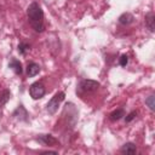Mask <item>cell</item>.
<instances>
[{
    "label": "cell",
    "instance_id": "cell-8",
    "mask_svg": "<svg viewBox=\"0 0 155 155\" xmlns=\"http://www.w3.org/2000/svg\"><path fill=\"white\" fill-rule=\"evenodd\" d=\"M120 151H121L122 154H130V155H133V154L137 153V147H136L134 143H132V142H127V143H125V144L121 147Z\"/></svg>",
    "mask_w": 155,
    "mask_h": 155
},
{
    "label": "cell",
    "instance_id": "cell-9",
    "mask_svg": "<svg viewBox=\"0 0 155 155\" xmlns=\"http://www.w3.org/2000/svg\"><path fill=\"white\" fill-rule=\"evenodd\" d=\"M8 67L15 71V74H17V75H21L22 73H23V68H22V63L18 61V59H16V58H12L11 61H10V63H8Z\"/></svg>",
    "mask_w": 155,
    "mask_h": 155
},
{
    "label": "cell",
    "instance_id": "cell-16",
    "mask_svg": "<svg viewBox=\"0 0 155 155\" xmlns=\"http://www.w3.org/2000/svg\"><path fill=\"white\" fill-rule=\"evenodd\" d=\"M136 116H137V111H136V110H133V111H131V113L125 117V121H126V122H131Z\"/></svg>",
    "mask_w": 155,
    "mask_h": 155
},
{
    "label": "cell",
    "instance_id": "cell-1",
    "mask_svg": "<svg viewBox=\"0 0 155 155\" xmlns=\"http://www.w3.org/2000/svg\"><path fill=\"white\" fill-rule=\"evenodd\" d=\"M27 16H28L29 24L31 25V28L35 31H38V33L44 31V29H45V25H44V12H42L41 6L38 2L34 1L28 6Z\"/></svg>",
    "mask_w": 155,
    "mask_h": 155
},
{
    "label": "cell",
    "instance_id": "cell-11",
    "mask_svg": "<svg viewBox=\"0 0 155 155\" xmlns=\"http://www.w3.org/2000/svg\"><path fill=\"white\" fill-rule=\"evenodd\" d=\"M133 21H134V17H133V15L130 13V12H125V13H122V15L119 17V23H120V24H124V25L131 24Z\"/></svg>",
    "mask_w": 155,
    "mask_h": 155
},
{
    "label": "cell",
    "instance_id": "cell-17",
    "mask_svg": "<svg viewBox=\"0 0 155 155\" xmlns=\"http://www.w3.org/2000/svg\"><path fill=\"white\" fill-rule=\"evenodd\" d=\"M127 62H128V57H127L126 54H122V56L120 57V61H119L120 65H121V67H126Z\"/></svg>",
    "mask_w": 155,
    "mask_h": 155
},
{
    "label": "cell",
    "instance_id": "cell-7",
    "mask_svg": "<svg viewBox=\"0 0 155 155\" xmlns=\"http://www.w3.org/2000/svg\"><path fill=\"white\" fill-rule=\"evenodd\" d=\"M40 70H41L40 65H39L38 63H35V62H30V63H28V65H27V75H28L29 78H33V76L38 75V74L40 73Z\"/></svg>",
    "mask_w": 155,
    "mask_h": 155
},
{
    "label": "cell",
    "instance_id": "cell-13",
    "mask_svg": "<svg viewBox=\"0 0 155 155\" xmlns=\"http://www.w3.org/2000/svg\"><path fill=\"white\" fill-rule=\"evenodd\" d=\"M10 98H11V92L8 90H2L0 92V108H2L8 102Z\"/></svg>",
    "mask_w": 155,
    "mask_h": 155
},
{
    "label": "cell",
    "instance_id": "cell-4",
    "mask_svg": "<svg viewBox=\"0 0 155 155\" xmlns=\"http://www.w3.org/2000/svg\"><path fill=\"white\" fill-rule=\"evenodd\" d=\"M98 87H99V82L91 79H84L79 84V88L84 92H93V91H97Z\"/></svg>",
    "mask_w": 155,
    "mask_h": 155
},
{
    "label": "cell",
    "instance_id": "cell-18",
    "mask_svg": "<svg viewBox=\"0 0 155 155\" xmlns=\"http://www.w3.org/2000/svg\"><path fill=\"white\" fill-rule=\"evenodd\" d=\"M41 154H57V151H51V150H47V151H42Z\"/></svg>",
    "mask_w": 155,
    "mask_h": 155
},
{
    "label": "cell",
    "instance_id": "cell-10",
    "mask_svg": "<svg viewBox=\"0 0 155 155\" xmlns=\"http://www.w3.org/2000/svg\"><path fill=\"white\" fill-rule=\"evenodd\" d=\"M145 25L151 33L155 30V15H154V12H149L145 15Z\"/></svg>",
    "mask_w": 155,
    "mask_h": 155
},
{
    "label": "cell",
    "instance_id": "cell-5",
    "mask_svg": "<svg viewBox=\"0 0 155 155\" xmlns=\"http://www.w3.org/2000/svg\"><path fill=\"white\" fill-rule=\"evenodd\" d=\"M12 116H13L16 120H19V121H25V122H27V121L29 120V114H28V111L25 110V108H24L22 104L17 107V109L13 111Z\"/></svg>",
    "mask_w": 155,
    "mask_h": 155
},
{
    "label": "cell",
    "instance_id": "cell-6",
    "mask_svg": "<svg viewBox=\"0 0 155 155\" xmlns=\"http://www.w3.org/2000/svg\"><path fill=\"white\" fill-rule=\"evenodd\" d=\"M36 140L44 145H56L58 140L52 134H39L36 137Z\"/></svg>",
    "mask_w": 155,
    "mask_h": 155
},
{
    "label": "cell",
    "instance_id": "cell-14",
    "mask_svg": "<svg viewBox=\"0 0 155 155\" xmlns=\"http://www.w3.org/2000/svg\"><path fill=\"white\" fill-rule=\"evenodd\" d=\"M29 48H30V46L27 42H19V45H18V52H19V54H23L24 56L29 51Z\"/></svg>",
    "mask_w": 155,
    "mask_h": 155
},
{
    "label": "cell",
    "instance_id": "cell-3",
    "mask_svg": "<svg viewBox=\"0 0 155 155\" xmlns=\"http://www.w3.org/2000/svg\"><path fill=\"white\" fill-rule=\"evenodd\" d=\"M45 92H46V91H45L44 85H42L41 82H39V81L31 84L30 87H29V94H30V97H31L33 99H35V101L42 98V97L45 96Z\"/></svg>",
    "mask_w": 155,
    "mask_h": 155
},
{
    "label": "cell",
    "instance_id": "cell-2",
    "mask_svg": "<svg viewBox=\"0 0 155 155\" xmlns=\"http://www.w3.org/2000/svg\"><path fill=\"white\" fill-rule=\"evenodd\" d=\"M64 97H65V93H64V92H62V91L57 92V93L48 101V103H47V105H46V111H47L50 115H53V114L58 110V107H59V104L63 102Z\"/></svg>",
    "mask_w": 155,
    "mask_h": 155
},
{
    "label": "cell",
    "instance_id": "cell-12",
    "mask_svg": "<svg viewBox=\"0 0 155 155\" xmlns=\"http://www.w3.org/2000/svg\"><path fill=\"white\" fill-rule=\"evenodd\" d=\"M122 116H125V110H124L122 108H119V109H116V110H114V111L110 113L109 119H110L111 121H117V120H120Z\"/></svg>",
    "mask_w": 155,
    "mask_h": 155
},
{
    "label": "cell",
    "instance_id": "cell-15",
    "mask_svg": "<svg viewBox=\"0 0 155 155\" xmlns=\"http://www.w3.org/2000/svg\"><path fill=\"white\" fill-rule=\"evenodd\" d=\"M154 99H155L154 94H150V96L145 99V104L149 107V109H150L151 111H154V110H155V103H154Z\"/></svg>",
    "mask_w": 155,
    "mask_h": 155
}]
</instances>
